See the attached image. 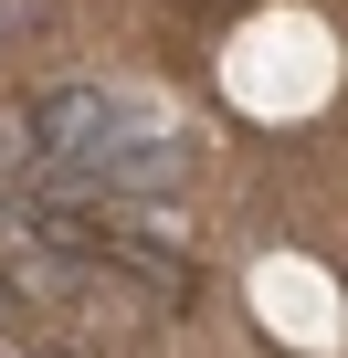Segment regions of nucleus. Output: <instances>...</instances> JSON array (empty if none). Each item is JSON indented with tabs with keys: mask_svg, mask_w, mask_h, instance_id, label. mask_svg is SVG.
<instances>
[{
	"mask_svg": "<svg viewBox=\"0 0 348 358\" xmlns=\"http://www.w3.org/2000/svg\"><path fill=\"white\" fill-rule=\"evenodd\" d=\"M0 316H11V285H0Z\"/></svg>",
	"mask_w": 348,
	"mask_h": 358,
	"instance_id": "nucleus-1",
	"label": "nucleus"
}]
</instances>
